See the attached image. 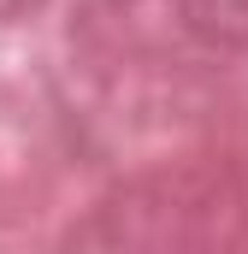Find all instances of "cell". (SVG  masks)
Wrapping results in <instances>:
<instances>
[]
</instances>
